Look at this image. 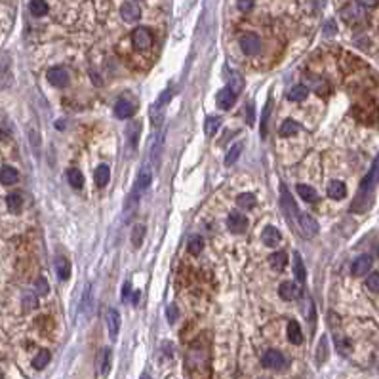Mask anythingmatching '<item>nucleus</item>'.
Returning a JSON list of instances; mask_svg holds the SVG:
<instances>
[{
	"label": "nucleus",
	"mask_w": 379,
	"mask_h": 379,
	"mask_svg": "<svg viewBox=\"0 0 379 379\" xmlns=\"http://www.w3.org/2000/svg\"><path fill=\"white\" fill-rule=\"evenodd\" d=\"M261 364L265 366L267 370H282V368L286 366V358H284V354H282L280 351L271 349V351H267L265 354H263Z\"/></svg>",
	"instance_id": "1"
},
{
	"label": "nucleus",
	"mask_w": 379,
	"mask_h": 379,
	"mask_svg": "<svg viewBox=\"0 0 379 379\" xmlns=\"http://www.w3.org/2000/svg\"><path fill=\"white\" fill-rule=\"evenodd\" d=\"M297 223H299V229L303 231V235L307 238H313L318 235V223H316V219L313 218V216H309V214H297Z\"/></svg>",
	"instance_id": "2"
},
{
	"label": "nucleus",
	"mask_w": 379,
	"mask_h": 379,
	"mask_svg": "<svg viewBox=\"0 0 379 379\" xmlns=\"http://www.w3.org/2000/svg\"><path fill=\"white\" fill-rule=\"evenodd\" d=\"M170 99H171V92H170V90H166V92H164V94L156 99V103L151 107V116H152V122H154V126H158V124L162 122V118H164V111H166L164 107L168 105Z\"/></svg>",
	"instance_id": "3"
},
{
	"label": "nucleus",
	"mask_w": 379,
	"mask_h": 379,
	"mask_svg": "<svg viewBox=\"0 0 379 379\" xmlns=\"http://www.w3.org/2000/svg\"><path fill=\"white\" fill-rule=\"evenodd\" d=\"M132 42L137 50H147V48H151V44H152L151 31L145 29V27H137L132 33Z\"/></svg>",
	"instance_id": "4"
},
{
	"label": "nucleus",
	"mask_w": 379,
	"mask_h": 379,
	"mask_svg": "<svg viewBox=\"0 0 379 379\" xmlns=\"http://www.w3.org/2000/svg\"><path fill=\"white\" fill-rule=\"evenodd\" d=\"M46 78H48V82L52 86H56V88H65V86H69V73H67L65 69H61V67L50 69Z\"/></svg>",
	"instance_id": "5"
},
{
	"label": "nucleus",
	"mask_w": 379,
	"mask_h": 379,
	"mask_svg": "<svg viewBox=\"0 0 379 379\" xmlns=\"http://www.w3.org/2000/svg\"><path fill=\"white\" fill-rule=\"evenodd\" d=\"M280 204H282V210L286 212V216L288 218H295L297 219V214H299V210H297V206H295L294 199H292V195L288 193V189H286V185H280Z\"/></svg>",
	"instance_id": "6"
},
{
	"label": "nucleus",
	"mask_w": 379,
	"mask_h": 379,
	"mask_svg": "<svg viewBox=\"0 0 379 379\" xmlns=\"http://www.w3.org/2000/svg\"><path fill=\"white\" fill-rule=\"evenodd\" d=\"M237 97L238 94H235L231 88H223V90H219L218 97H216V103H218L219 109H223V111H227V109H231L233 105L237 103Z\"/></svg>",
	"instance_id": "7"
},
{
	"label": "nucleus",
	"mask_w": 379,
	"mask_h": 379,
	"mask_svg": "<svg viewBox=\"0 0 379 379\" xmlns=\"http://www.w3.org/2000/svg\"><path fill=\"white\" fill-rule=\"evenodd\" d=\"M240 48H242V52L246 54V56H254V54H257L259 52V48H261V40H259V37L257 35H244V37L240 38Z\"/></svg>",
	"instance_id": "8"
},
{
	"label": "nucleus",
	"mask_w": 379,
	"mask_h": 379,
	"mask_svg": "<svg viewBox=\"0 0 379 379\" xmlns=\"http://www.w3.org/2000/svg\"><path fill=\"white\" fill-rule=\"evenodd\" d=\"M227 227L231 233H237V235H240V233H244L248 227V219L244 218V216H240L238 212H231L227 218Z\"/></svg>",
	"instance_id": "9"
},
{
	"label": "nucleus",
	"mask_w": 379,
	"mask_h": 379,
	"mask_svg": "<svg viewBox=\"0 0 379 379\" xmlns=\"http://www.w3.org/2000/svg\"><path fill=\"white\" fill-rule=\"evenodd\" d=\"M371 269V257L370 256H360L352 261V275L354 276H364L368 275V271Z\"/></svg>",
	"instance_id": "10"
},
{
	"label": "nucleus",
	"mask_w": 379,
	"mask_h": 379,
	"mask_svg": "<svg viewBox=\"0 0 379 379\" xmlns=\"http://www.w3.org/2000/svg\"><path fill=\"white\" fill-rule=\"evenodd\" d=\"M280 231L276 227H273V225H269V227L263 229V233H261V242L265 244V246L269 248H275L278 242H280Z\"/></svg>",
	"instance_id": "11"
},
{
	"label": "nucleus",
	"mask_w": 379,
	"mask_h": 379,
	"mask_svg": "<svg viewBox=\"0 0 379 379\" xmlns=\"http://www.w3.org/2000/svg\"><path fill=\"white\" fill-rule=\"evenodd\" d=\"M114 114H116V118H122V120L130 118V116L135 114V107L128 99H118L116 105H114Z\"/></svg>",
	"instance_id": "12"
},
{
	"label": "nucleus",
	"mask_w": 379,
	"mask_h": 379,
	"mask_svg": "<svg viewBox=\"0 0 379 379\" xmlns=\"http://www.w3.org/2000/svg\"><path fill=\"white\" fill-rule=\"evenodd\" d=\"M151 181H152V173H151V170H149V168L145 166V168H141V170H139V175H137V181H135V189H133V193L141 195L143 191L149 189Z\"/></svg>",
	"instance_id": "13"
},
{
	"label": "nucleus",
	"mask_w": 379,
	"mask_h": 379,
	"mask_svg": "<svg viewBox=\"0 0 379 379\" xmlns=\"http://www.w3.org/2000/svg\"><path fill=\"white\" fill-rule=\"evenodd\" d=\"M107 330H109L111 339H116L118 330H120V314L116 313L114 309H109V311H107Z\"/></svg>",
	"instance_id": "14"
},
{
	"label": "nucleus",
	"mask_w": 379,
	"mask_h": 379,
	"mask_svg": "<svg viewBox=\"0 0 379 379\" xmlns=\"http://www.w3.org/2000/svg\"><path fill=\"white\" fill-rule=\"evenodd\" d=\"M120 14H122L124 21H128V23H133V21H137L141 18V10L133 2H124V6L120 8Z\"/></svg>",
	"instance_id": "15"
},
{
	"label": "nucleus",
	"mask_w": 379,
	"mask_h": 379,
	"mask_svg": "<svg viewBox=\"0 0 379 379\" xmlns=\"http://www.w3.org/2000/svg\"><path fill=\"white\" fill-rule=\"evenodd\" d=\"M278 294L282 299L286 301H292V299H297L299 297V288L294 284V282H282L280 288H278Z\"/></svg>",
	"instance_id": "16"
},
{
	"label": "nucleus",
	"mask_w": 379,
	"mask_h": 379,
	"mask_svg": "<svg viewBox=\"0 0 379 379\" xmlns=\"http://www.w3.org/2000/svg\"><path fill=\"white\" fill-rule=\"evenodd\" d=\"M109 177H111V168H109L107 164H99V166L95 168V173H94L95 185H97V187H105V185L109 183Z\"/></svg>",
	"instance_id": "17"
},
{
	"label": "nucleus",
	"mask_w": 379,
	"mask_h": 379,
	"mask_svg": "<svg viewBox=\"0 0 379 379\" xmlns=\"http://www.w3.org/2000/svg\"><path fill=\"white\" fill-rule=\"evenodd\" d=\"M139 133H141V124L139 122H130L128 126H126V137H128V141H130V147H132V149H135V145H137Z\"/></svg>",
	"instance_id": "18"
},
{
	"label": "nucleus",
	"mask_w": 379,
	"mask_h": 379,
	"mask_svg": "<svg viewBox=\"0 0 379 379\" xmlns=\"http://www.w3.org/2000/svg\"><path fill=\"white\" fill-rule=\"evenodd\" d=\"M345 195H347V187L343 185L341 181H332L330 185H328V197L333 200H341L345 199Z\"/></svg>",
	"instance_id": "19"
},
{
	"label": "nucleus",
	"mask_w": 379,
	"mask_h": 379,
	"mask_svg": "<svg viewBox=\"0 0 379 379\" xmlns=\"http://www.w3.org/2000/svg\"><path fill=\"white\" fill-rule=\"evenodd\" d=\"M288 339H290V343H294V345H299V343L303 341L301 328H299V324L295 322V320H292V322L288 324Z\"/></svg>",
	"instance_id": "20"
},
{
	"label": "nucleus",
	"mask_w": 379,
	"mask_h": 379,
	"mask_svg": "<svg viewBox=\"0 0 379 379\" xmlns=\"http://www.w3.org/2000/svg\"><path fill=\"white\" fill-rule=\"evenodd\" d=\"M56 269H57V276L61 280H67L71 276V265L63 256H57L56 257Z\"/></svg>",
	"instance_id": "21"
},
{
	"label": "nucleus",
	"mask_w": 379,
	"mask_h": 379,
	"mask_svg": "<svg viewBox=\"0 0 379 379\" xmlns=\"http://www.w3.org/2000/svg\"><path fill=\"white\" fill-rule=\"evenodd\" d=\"M307 95H309V90H307V86H294L290 92H288V99L290 101H295V103H299V101H303V99H307Z\"/></svg>",
	"instance_id": "22"
},
{
	"label": "nucleus",
	"mask_w": 379,
	"mask_h": 379,
	"mask_svg": "<svg viewBox=\"0 0 379 379\" xmlns=\"http://www.w3.org/2000/svg\"><path fill=\"white\" fill-rule=\"evenodd\" d=\"M0 181L2 185H14L18 181V170H14L12 166H4L0 170Z\"/></svg>",
	"instance_id": "23"
},
{
	"label": "nucleus",
	"mask_w": 379,
	"mask_h": 379,
	"mask_svg": "<svg viewBox=\"0 0 379 379\" xmlns=\"http://www.w3.org/2000/svg\"><path fill=\"white\" fill-rule=\"evenodd\" d=\"M286 263H288V256H286L284 252H276V254H273V256L269 257V265L273 267L275 271H282L286 267Z\"/></svg>",
	"instance_id": "24"
},
{
	"label": "nucleus",
	"mask_w": 379,
	"mask_h": 379,
	"mask_svg": "<svg viewBox=\"0 0 379 379\" xmlns=\"http://www.w3.org/2000/svg\"><path fill=\"white\" fill-rule=\"evenodd\" d=\"M341 16H343V19H345L347 23H351V21H358V19L364 18L362 10H358L356 6H352V4H351V6H347V8H343Z\"/></svg>",
	"instance_id": "25"
},
{
	"label": "nucleus",
	"mask_w": 379,
	"mask_h": 379,
	"mask_svg": "<svg viewBox=\"0 0 379 379\" xmlns=\"http://www.w3.org/2000/svg\"><path fill=\"white\" fill-rule=\"evenodd\" d=\"M294 273H295V278L303 284L305 280H307V273H305V265H303V259H301V256L299 254H294Z\"/></svg>",
	"instance_id": "26"
},
{
	"label": "nucleus",
	"mask_w": 379,
	"mask_h": 379,
	"mask_svg": "<svg viewBox=\"0 0 379 379\" xmlns=\"http://www.w3.org/2000/svg\"><path fill=\"white\" fill-rule=\"evenodd\" d=\"M50 358H52V356H50V351L42 349V351L33 358V368H35V370H44L48 366V362H50Z\"/></svg>",
	"instance_id": "27"
},
{
	"label": "nucleus",
	"mask_w": 379,
	"mask_h": 379,
	"mask_svg": "<svg viewBox=\"0 0 379 379\" xmlns=\"http://www.w3.org/2000/svg\"><path fill=\"white\" fill-rule=\"evenodd\" d=\"M67 179L71 183V187H75V189H82V185H84V175H82V171L75 170V168L67 171Z\"/></svg>",
	"instance_id": "28"
},
{
	"label": "nucleus",
	"mask_w": 379,
	"mask_h": 379,
	"mask_svg": "<svg viewBox=\"0 0 379 379\" xmlns=\"http://www.w3.org/2000/svg\"><path fill=\"white\" fill-rule=\"evenodd\" d=\"M297 193H299V197H301L305 202H316V200H318L316 191H314L313 187H309V185H297Z\"/></svg>",
	"instance_id": "29"
},
{
	"label": "nucleus",
	"mask_w": 379,
	"mask_h": 379,
	"mask_svg": "<svg viewBox=\"0 0 379 379\" xmlns=\"http://www.w3.org/2000/svg\"><path fill=\"white\" fill-rule=\"evenodd\" d=\"M29 10H31V14H33V16L42 18V16H46V14H48V4L44 2V0H31Z\"/></svg>",
	"instance_id": "30"
},
{
	"label": "nucleus",
	"mask_w": 379,
	"mask_h": 379,
	"mask_svg": "<svg viewBox=\"0 0 379 379\" xmlns=\"http://www.w3.org/2000/svg\"><path fill=\"white\" fill-rule=\"evenodd\" d=\"M111 371V351L109 349H103L101 351V356H99V373L101 375H107Z\"/></svg>",
	"instance_id": "31"
},
{
	"label": "nucleus",
	"mask_w": 379,
	"mask_h": 379,
	"mask_svg": "<svg viewBox=\"0 0 379 379\" xmlns=\"http://www.w3.org/2000/svg\"><path fill=\"white\" fill-rule=\"evenodd\" d=\"M219 124H221V118H219V116H208V118H206L204 130H206V135H208V137H214V135H216V132L219 130Z\"/></svg>",
	"instance_id": "32"
},
{
	"label": "nucleus",
	"mask_w": 379,
	"mask_h": 379,
	"mask_svg": "<svg viewBox=\"0 0 379 379\" xmlns=\"http://www.w3.org/2000/svg\"><path fill=\"white\" fill-rule=\"evenodd\" d=\"M237 204L242 210H252L256 206V197L252 193H244V195H240L237 199Z\"/></svg>",
	"instance_id": "33"
},
{
	"label": "nucleus",
	"mask_w": 379,
	"mask_h": 379,
	"mask_svg": "<svg viewBox=\"0 0 379 379\" xmlns=\"http://www.w3.org/2000/svg\"><path fill=\"white\" fill-rule=\"evenodd\" d=\"M297 132H299V124L295 122V120H286V122L280 126V135H282V137L295 135Z\"/></svg>",
	"instance_id": "34"
},
{
	"label": "nucleus",
	"mask_w": 379,
	"mask_h": 379,
	"mask_svg": "<svg viewBox=\"0 0 379 379\" xmlns=\"http://www.w3.org/2000/svg\"><path fill=\"white\" fill-rule=\"evenodd\" d=\"M242 149H244V145H242V143H235V145L231 147V151L227 152V156H225V164H227V166L235 164V162L238 160V156H240Z\"/></svg>",
	"instance_id": "35"
},
{
	"label": "nucleus",
	"mask_w": 379,
	"mask_h": 379,
	"mask_svg": "<svg viewBox=\"0 0 379 379\" xmlns=\"http://www.w3.org/2000/svg\"><path fill=\"white\" fill-rule=\"evenodd\" d=\"M6 204H8L10 212L18 214L19 210H21V206H23V200H21V195H18V193H12V195H8V199H6Z\"/></svg>",
	"instance_id": "36"
},
{
	"label": "nucleus",
	"mask_w": 379,
	"mask_h": 379,
	"mask_svg": "<svg viewBox=\"0 0 379 379\" xmlns=\"http://www.w3.org/2000/svg\"><path fill=\"white\" fill-rule=\"evenodd\" d=\"M202 248H204V240L200 237H193L189 240V252L193 256H199L200 252H202Z\"/></svg>",
	"instance_id": "37"
},
{
	"label": "nucleus",
	"mask_w": 379,
	"mask_h": 379,
	"mask_svg": "<svg viewBox=\"0 0 379 379\" xmlns=\"http://www.w3.org/2000/svg\"><path fill=\"white\" fill-rule=\"evenodd\" d=\"M366 288H368L370 292H373V294H377V292H379V275H377V273H373V275L368 276V280H366Z\"/></svg>",
	"instance_id": "38"
},
{
	"label": "nucleus",
	"mask_w": 379,
	"mask_h": 379,
	"mask_svg": "<svg viewBox=\"0 0 379 379\" xmlns=\"http://www.w3.org/2000/svg\"><path fill=\"white\" fill-rule=\"evenodd\" d=\"M143 235H145V227H143V225H137V227L133 229V235H132L133 246H139V244H141Z\"/></svg>",
	"instance_id": "39"
},
{
	"label": "nucleus",
	"mask_w": 379,
	"mask_h": 379,
	"mask_svg": "<svg viewBox=\"0 0 379 379\" xmlns=\"http://www.w3.org/2000/svg\"><path fill=\"white\" fill-rule=\"evenodd\" d=\"M269 113H271V101L265 105V111H263V118H261V135L265 137L267 135V118H269Z\"/></svg>",
	"instance_id": "40"
},
{
	"label": "nucleus",
	"mask_w": 379,
	"mask_h": 379,
	"mask_svg": "<svg viewBox=\"0 0 379 379\" xmlns=\"http://www.w3.org/2000/svg\"><path fill=\"white\" fill-rule=\"evenodd\" d=\"M326 352H328V345H326V339L322 337V341L318 343V356H316V360H318V362L326 360V356H328Z\"/></svg>",
	"instance_id": "41"
},
{
	"label": "nucleus",
	"mask_w": 379,
	"mask_h": 379,
	"mask_svg": "<svg viewBox=\"0 0 379 379\" xmlns=\"http://www.w3.org/2000/svg\"><path fill=\"white\" fill-rule=\"evenodd\" d=\"M242 86H244L242 84V78H240V76H235V78H233V84H229V88H231L235 94H238V92L242 90Z\"/></svg>",
	"instance_id": "42"
},
{
	"label": "nucleus",
	"mask_w": 379,
	"mask_h": 379,
	"mask_svg": "<svg viewBox=\"0 0 379 379\" xmlns=\"http://www.w3.org/2000/svg\"><path fill=\"white\" fill-rule=\"evenodd\" d=\"M254 8V0H238V10L240 12H250Z\"/></svg>",
	"instance_id": "43"
},
{
	"label": "nucleus",
	"mask_w": 379,
	"mask_h": 379,
	"mask_svg": "<svg viewBox=\"0 0 379 379\" xmlns=\"http://www.w3.org/2000/svg\"><path fill=\"white\" fill-rule=\"evenodd\" d=\"M324 33H326V37H332L333 33H335V23H333L332 19L324 23Z\"/></svg>",
	"instance_id": "44"
},
{
	"label": "nucleus",
	"mask_w": 379,
	"mask_h": 379,
	"mask_svg": "<svg viewBox=\"0 0 379 379\" xmlns=\"http://www.w3.org/2000/svg\"><path fill=\"white\" fill-rule=\"evenodd\" d=\"M37 288H38V294H42V295H46L48 294V284H46V280L44 278H38V282H37Z\"/></svg>",
	"instance_id": "45"
},
{
	"label": "nucleus",
	"mask_w": 379,
	"mask_h": 379,
	"mask_svg": "<svg viewBox=\"0 0 379 379\" xmlns=\"http://www.w3.org/2000/svg\"><path fill=\"white\" fill-rule=\"evenodd\" d=\"M166 314H168V320H170V322H175V320H177V309H175L173 305H171V307H168Z\"/></svg>",
	"instance_id": "46"
},
{
	"label": "nucleus",
	"mask_w": 379,
	"mask_h": 379,
	"mask_svg": "<svg viewBox=\"0 0 379 379\" xmlns=\"http://www.w3.org/2000/svg\"><path fill=\"white\" fill-rule=\"evenodd\" d=\"M25 305H27V309H35V307H37V297H35V295H33V297L29 295L27 299H25Z\"/></svg>",
	"instance_id": "47"
},
{
	"label": "nucleus",
	"mask_w": 379,
	"mask_h": 379,
	"mask_svg": "<svg viewBox=\"0 0 379 379\" xmlns=\"http://www.w3.org/2000/svg\"><path fill=\"white\" fill-rule=\"evenodd\" d=\"M130 286H132L130 284V280H126V284L122 286V299H126V297L130 295Z\"/></svg>",
	"instance_id": "48"
},
{
	"label": "nucleus",
	"mask_w": 379,
	"mask_h": 379,
	"mask_svg": "<svg viewBox=\"0 0 379 379\" xmlns=\"http://www.w3.org/2000/svg\"><path fill=\"white\" fill-rule=\"evenodd\" d=\"M362 6H368V8H371V6H375L377 4V0H358Z\"/></svg>",
	"instance_id": "49"
},
{
	"label": "nucleus",
	"mask_w": 379,
	"mask_h": 379,
	"mask_svg": "<svg viewBox=\"0 0 379 379\" xmlns=\"http://www.w3.org/2000/svg\"><path fill=\"white\" fill-rule=\"evenodd\" d=\"M139 301V292H135V295H133V303H137Z\"/></svg>",
	"instance_id": "50"
}]
</instances>
